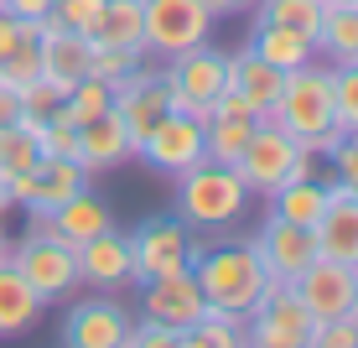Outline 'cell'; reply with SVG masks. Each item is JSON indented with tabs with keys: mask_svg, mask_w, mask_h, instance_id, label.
Segmentation results:
<instances>
[{
	"mask_svg": "<svg viewBox=\"0 0 358 348\" xmlns=\"http://www.w3.org/2000/svg\"><path fill=\"white\" fill-rule=\"evenodd\" d=\"M36 47H42V73L52 83H63L73 89L78 78H89V57H94V36L63 27L57 16L42 21V36H36Z\"/></svg>",
	"mask_w": 358,
	"mask_h": 348,
	"instance_id": "cell-20",
	"label": "cell"
},
{
	"mask_svg": "<svg viewBox=\"0 0 358 348\" xmlns=\"http://www.w3.org/2000/svg\"><path fill=\"white\" fill-rule=\"evenodd\" d=\"M197 42H213V11L203 0H145V53L177 57Z\"/></svg>",
	"mask_w": 358,
	"mask_h": 348,
	"instance_id": "cell-8",
	"label": "cell"
},
{
	"mask_svg": "<svg viewBox=\"0 0 358 348\" xmlns=\"http://www.w3.org/2000/svg\"><path fill=\"white\" fill-rule=\"evenodd\" d=\"M203 291H197L192 270H166V276H151L141 281V317H156V322H171V328L187 333L197 317H203Z\"/></svg>",
	"mask_w": 358,
	"mask_h": 348,
	"instance_id": "cell-17",
	"label": "cell"
},
{
	"mask_svg": "<svg viewBox=\"0 0 358 348\" xmlns=\"http://www.w3.org/2000/svg\"><path fill=\"white\" fill-rule=\"evenodd\" d=\"M353 317H358V286H353Z\"/></svg>",
	"mask_w": 358,
	"mask_h": 348,
	"instance_id": "cell-48",
	"label": "cell"
},
{
	"mask_svg": "<svg viewBox=\"0 0 358 348\" xmlns=\"http://www.w3.org/2000/svg\"><path fill=\"white\" fill-rule=\"evenodd\" d=\"M130 156H135V141H130L125 120H120L115 109H104V115H94V120L78 125V151H73V161H78L89 177H99V172H109V167H125Z\"/></svg>",
	"mask_w": 358,
	"mask_h": 348,
	"instance_id": "cell-19",
	"label": "cell"
},
{
	"mask_svg": "<svg viewBox=\"0 0 358 348\" xmlns=\"http://www.w3.org/2000/svg\"><path fill=\"white\" fill-rule=\"evenodd\" d=\"M260 120H275L280 130H291L296 141H306L317 156H327L332 146L348 135L338 125V109H332V68L322 63V57L291 68L286 83H280V99L270 104V115H260Z\"/></svg>",
	"mask_w": 358,
	"mask_h": 348,
	"instance_id": "cell-1",
	"label": "cell"
},
{
	"mask_svg": "<svg viewBox=\"0 0 358 348\" xmlns=\"http://www.w3.org/2000/svg\"><path fill=\"white\" fill-rule=\"evenodd\" d=\"M6 11L21 21H47L52 16V0H6Z\"/></svg>",
	"mask_w": 358,
	"mask_h": 348,
	"instance_id": "cell-43",
	"label": "cell"
},
{
	"mask_svg": "<svg viewBox=\"0 0 358 348\" xmlns=\"http://www.w3.org/2000/svg\"><path fill=\"white\" fill-rule=\"evenodd\" d=\"M166 78H171V109L208 125V104L229 89V53L213 42H197L187 53L166 57Z\"/></svg>",
	"mask_w": 358,
	"mask_h": 348,
	"instance_id": "cell-5",
	"label": "cell"
},
{
	"mask_svg": "<svg viewBox=\"0 0 358 348\" xmlns=\"http://www.w3.org/2000/svg\"><path fill=\"white\" fill-rule=\"evenodd\" d=\"M104 6H109V0H52V16L63 21V27H73V32L94 36L99 16H104Z\"/></svg>",
	"mask_w": 358,
	"mask_h": 348,
	"instance_id": "cell-37",
	"label": "cell"
},
{
	"mask_svg": "<svg viewBox=\"0 0 358 348\" xmlns=\"http://www.w3.org/2000/svg\"><path fill=\"white\" fill-rule=\"evenodd\" d=\"M317 57H322L327 68H348V63H358V0H322Z\"/></svg>",
	"mask_w": 358,
	"mask_h": 348,
	"instance_id": "cell-23",
	"label": "cell"
},
{
	"mask_svg": "<svg viewBox=\"0 0 358 348\" xmlns=\"http://www.w3.org/2000/svg\"><path fill=\"white\" fill-rule=\"evenodd\" d=\"M47 223H52V239H63L68 250H78L83 239H94V234L115 229V208L104 203L99 193H73L68 203H57L52 214H47Z\"/></svg>",
	"mask_w": 358,
	"mask_h": 348,
	"instance_id": "cell-22",
	"label": "cell"
},
{
	"mask_svg": "<svg viewBox=\"0 0 358 348\" xmlns=\"http://www.w3.org/2000/svg\"><path fill=\"white\" fill-rule=\"evenodd\" d=\"M130 250H135V286H141L151 276H166V270H187L197 239L177 214H151L130 229Z\"/></svg>",
	"mask_w": 358,
	"mask_h": 348,
	"instance_id": "cell-9",
	"label": "cell"
},
{
	"mask_svg": "<svg viewBox=\"0 0 358 348\" xmlns=\"http://www.w3.org/2000/svg\"><path fill=\"white\" fill-rule=\"evenodd\" d=\"M327 161H332V177H338L343 188H353V193H358V130L343 135V141L327 151Z\"/></svg>",
	"mask_w": 358,
	"mask_h": 348,
	"instance_id": "cell-41",
	"label": "cell"
},
{
	"mask_svg": "<svg viewBox=\"0 0 358 348\" xmlns=\"http://www.w3.org/2000/svg\"><path fill=\"white\" fill-rule=\"evenodd\" d=\"M125 348H182V328L171 322H156V317H130V343Z\"/></svg>",
	"mask_w": 358,
	"mask_h": 348,
	"instance_id": "cell-38",
	"label": "cell"
},
{
	"mask_svg": "<svg viewBox=\"0 0 358 348\" xmlns=\"http://www.w3.org/2000/svg\"><path fill=\"white\" fill-rule=\"evenodd\" d=\"M10 260H16V270L36 286V296H42L47 307L68 302V296L83 286V276H78V250H68V244L52 239V234H21V239L10 244Z\"/></svg>",
	"mask_w": 358,
	"mask_h": 348,
	"instance_id": "cell-7",
	"label": "cell"
},
{
	"mask_svg": "<svg viewBox=\"0 0 358 348\" xmlns=\"http://www.w3.org/2000/svg\"><path fill=\"white\" fill-rule=\"evenodd\" d=\"M135 156H141L151 172H162V177H182L187 167L203 161V120L182 115V109H166V115L141 135Z\"/></svg>",
	"mask_w": 358,
	"mask_h": 348,
	"instance_id": "cell-10",
	"label": "cell"
},
{
	"mask_svg": "<svg viewBox=\"0 0 358 348\" xmlns=\"http://www.w3.org/2000/svg\"><path fill=\"white\" fill-rule=\"evenodd\" d=\"M265 203H270L265 208L270 218H286V223H301V229H317V218H322V208H327V182L291 177V182H280Z\"/></svg>",
	"mask_w": 358,
	"mask_h": 348,
	"instance_id": "cell-25",
	"label": "cell"
},
{
	"mask_svg": "<svg viewBox=\"0 0 358 348\" xmlns=\"http://www.w3.org/2000/svg\"><path fill=\"white\" fill-rule=\"evenodd\" d=\"M312 348H358V317L343 312V317H327L312 328Z\"/></svg>",
	"mask_w": 358,
	"mask_h": 348,
	"instance_id": "cell-39",
	"label": "cell"
},
{
	"mask_svg": "<svg viewBox=\"0 0 358 348\" xmlns=\"http://www.w3.org/2000/svg\"><path fill=\"white\" fill-rule=\"evenodd\" d=\"M291 286H296V296H301L306 312H312L317 322H327V317L353 312V286H358V270H353V265H343V260L317 255L312 265H306L301 276L291 281Z\"/></svg>",
	"mask_w": 358,
	"mask_h": 348,
	"instance_id": "cell-16",
	"label": "cell"
},
{
	"mask_svg": "<svg viewBox=\"0 0 358 348\" xmlns=\"http://www.w3.org/2000/svg\"><path fill=\"white\" fill-rule=\"evenodd\" d=\"M0 6H6V0H0Z\"/></svg>",
	"mask_w": 358,
	"mask_h": 348,
	"instance_id": "cell-49",
	"label": "cell"
},
{
	"mask_svg": "<svg viewBox=\"0 0 358 348\" xmlns=\"http://www.w3.org/2000/svg\"><path fill=\"white\" fill-rule=\"evenodd\" d=\"M229 83L255 104V115H270V104L280 99L286 73H280L275 63H265L260 53H250V47H244V53H229Z\"/></svg>",
	"mask_w": 358,
	"mask_h": 348,
	"instance_id": "cell-24",
	"label": "cell"
},
{
	"mask_svg": "<svg viewBox=\"0 0 358 348\" xmlns=\"http://www.w3.org/2000/svg\"><path fill=\"white\" fill-rule=\"evenodd\" d=\"M31 78H42V47H36V42H21L16 53L0 63V83H10V89H27Z\"/></svg>",
	"mask_w": 358,
	"mask_h": 348,
	"instance_id": "cell-36",
	"label": "cell"
},
{
	"mask_svg": "<svg viewBox=\"0 0 358 348\" xmlns=\"http://www.w3.org/2000/svg\"><path fill=\"white\" fill-rule=\"evenodd\" d=\"M36 36H42V21H21V16H10V11L0 6V63H6L21 42H36Z\"/></svg>",
	"mask_w": 358,
	"mask_h": 348,
	"instance_id": "cell-40",
	"label": "cell"
},
{
	"mask_svg": "<svg viewBox=\"0 0 358 348\" xmlns=\"http://www.w3.org/2000/svg\"><path fill=\"white\" fill-rule=\"evenodd\" d=\"M208 120H260V115H255V104H250V99H244V94L229 83V89L218 94L213 104H208Z\"/></svg>",
	"mask_w": 358,
	"mask_h": 348,
	"instance_id": "cell-42",
	"label": "cell"
},
{
	"mask_svg": "<svg viewBox=\"0 0 358 348\" xmlns=\"http://www.w3.org/2000/svg\"><path fill=\"white\" fill-rule=\"evenodd\" d=\"M10 208H16V203H10V193H6V182H0V218H6V214H10Z\"/></svg>",
	"mask_w": 358,
	"mask_h": 348,
	"instance_id": "cell-46",
	"label": "cell"
},
{
	"mask_svg": "<svg viewBox=\"0 0 358 348\" xmlns=\"http://www.w3.org/2000/svg\"><path fill=\"white\" fill-rule=\"evenodd\" d=\"M63 94L68 89H63V83H52L47 73H42V78H31L27 89H21V120H47L57 104H63Z\"/></svg>",
	"mask_w": 358,
	"mask_h": 348,
	"instance_id": "cell-35",
	"label": "cell"
},
{
	"mask_svg": "<svg viewBox=\"0 0 358 348\" xmlns=\"http://www.w3.org/2000/svg\"><path fill=\"white\" fill-rule=\"evenodd\" d=\"M244 328H250V348H312L317 317L301 307L291 281H265V291L250 307Z\"/></svg>",
	"mask_w": 358,
	"mask_h": 348,
	"instance_id": "cell-6",
	"label": "cell"
},
{
	"mask_svg": "<svg viewBox=\"0 0 358 348\" xmlns=\"http://www.w3.org/2000/svg\"><path fill=\"white\" fill-rule=\"evenodd\" d=\"M250 135H255V120H208L203 125V156L224 161V167H239Z\"/></svg>",
	"mask_w": 358,
	"mask_h": 348,
	"instance_id": "cell-31",
	"label": "cell"
},
{
	"mask_svg": "<svg viewBox=\"0 0 358 348\" xmlns=\"http://www.w3.org/2000/svg\"><path fill=\"white\" fill-rule=\"evenodd\" d=\"M42 317L47 302L36 296V286L16 270L10 255H0V338H27Z\"/></svg>",
	"mask_w": 358,
	"mask_h": 348,
	"instance_id": "cell-21",
	"label": "cell"
},
{
	"mask_svg": "<svg viewBox=\"0 0 358 348\" xmlns=\"http://www.w3.org/2000/svg\"><path fill=\"white\" fill-rule=\"evenodd\" d=\"M42 161V141H36V120H10L0 125V182L27 177Z\"/></svg>",
	"mask_w": 358,
	"mask_h": 348,
	"instance_id": "cell-29",
	"label": "cell"
},
{
	"mask_svg": "<svg viewBox=\"0 0 358 348\" xmlns=\"http://www.w3.org/2000/svg\"><path fill=\"white\" fill-rule=\"evenodd\" d=\"M250 53H260L265 63H275L280 73H291V68H301V63H312L317 57V47L306 42L301 32H286V27H275V21H255V32H250Z\"/></svg>",
	"mask_w": 358,
	"mask_h": 348,
	"instance_id": "cell-26",
	"label": "cell"
},
{
	"mask_svg": "<svg viewBox=\"0 0 358 348\" xmlns=\"http://www.w3.org/2000/svg\"><path fill=\"white\" fill-rule=\"evenodd\" d=\"M94 42L109 47H141L145 53V0H109L94 27Z\"/></svg>",
	"mask_w": 358,
	"mask_h": 348,
	"instance_id": "cell-28",
	"label": "cell"
},
{
	"mask_svg": "<svg viewBox=\"0 0 358 348\" xmlns=\"http://www.w3.org/2000/svg\"><path fill=\"white\" fill-rule=\"evenodd\" d=\"M250 250L260 255V265H265L270 281H296L317 260V234L301 229V223H286V218L265 214V223L255 229V239H250Z\"/></svg>",
	"mask_w": 358,
	"mask_h": 348,
	"instance_id": "cell-14",
	"label": "cell"
},
{
	"mask_svg": "<svg viewBox=\"0 0 358 348\" xmlns=\"http://www.w3.org/2000/svg\"><path fill=\"white\" fill-rule=\"evenodd\" d=\"M234 172L244 177V188L255 197H270L291 177H317V151L306 141H296L291 130H280L275 120H255V135Z\"/></svg>",
	"mask_w": 358,
	"mask_h": 348,
	"instance_id": "cell-4",
	"label": "cell"
},
{
	"mask_svg": "<svg viewBox=\"0 0 358 348\" xmlns=\"http://www.w3.org/2000/svg\"><path fill=\"white\" fill-rule=\"evenodd\" d=\"M0 255H10V234H6V218H0Z\"/></svg>",
	"mask_w": 358,
	"mask_h": 348,
	"instance_id": "cell-47",
	"label": "cell"
},
{
	"mask_svg": "<svg viewBox=\"0 0 358 348\" xmlns=\"http://www.w3.org/2000/svg\"><path fill=\"white\" fill-rule=\"evenodd\" d=\"M141 63H145L141 47H109V42H94L89 73H94V78H104V83H120L130 68H141Z\"/></svg>",
	"mask_w": 358,
	"mask_h": 348,
	"instance_id": "cell-33",
	"label": "cell"
},
{
	"mask_svg": "<svg viewBox=\"0 0 358 348\" xmlns=\"http://www.w3.org/2000/svg\"><path fill=\"white\" fill-rule=\"evenodd\" d=\"M255 21H275L286 32H301L317 47V27H322V0H255Z\"/></svg>",
	"mask_w": 358,
	"mask_h": 348,
	"instance_id": "cell-30",
	"label": "cell"
},
{
	"mask_svg": "<svg viewBox=\"0 0 358 348\" xmlns=\"http://www.w3.org/2000/svg\"><path fill=\"white\" fill-rule=\"evenodd\" d=\"M187 270H192L208 307H224V312H239V317H250V307L260 302V291L270 281L260 255L250 250V239L244 244H208V250L197 244Z\"/></svg>",
	"mask_w": 358,
	"mask_h": 348,
	"instance_id": "cell-3",
	"label": "cell"
},
{
	"mask_svg": "<svg viewBox=\"0 0 358 348\" xmlns=\"http://www.w3.org/2000/svg\"><path fill=\"white\" fill-rule=\"evenodd\" d=\"M182 348H250V328H244L239 312L203 307V317L182 333Z\"/></svg>",
	"mask_w": 358,
	"mask_h": 348,
	"instance_id": "cell-27",
	"label": "cell"
},
{
	"mask_svg": "<svg viewBox=\"0 0 358 348\" xmlns=\"http://www.w3.org/2000/svg\"><path fill=\"white\" fill-rule=\"evenodd\" d=\"M312 234H317V255L343 260V265L358 270V193L343 188L338 177H327V208Z\"/></svg>",
	"mask_w": 358,
	"mask_h": 348,
	"instance_id": "cell-18",
	"label": "cell"
},
{
	"mask_svg": "<svg viewBox=\"0 0 358 348\" xmlns=\"http://www.w3.org/2000/svg\"><path fill=\"white\" fill-rule=\"evenodd\" d=\"M332 109L343 130H358V63L332 68Z\"/></svg>",
	"mask_w": 358,
	"mask_h": 348,
	"instance_id": "cell-34",
	"label": "cell"
},
{
	"mask_svg": "<svg viewBox=\"0 0 358 348\" xmlns=\"http://www.w3.org/2000/svg\"><path fill=\"white\" fill-rule=\"evenodd\" d=\"M177 182V193H171V214H177L187 229L197 234H218L229 229V223H239L244 214H250V188H244V177L234 167H224V161H197V167H187Z\"/></svg>",
	"mask_w": 358,
	"mask_h": 348,
	"instance_id": "cell-2",
	"label": "cell"
},
{
	"mask_svg": "<svg viewBox=\"0 0 358 348\" xmlns=\"http://www.w3.org/2000/svg\"><path fill=\"white\" fill-rule=\"evenodd\" d=\"M10 120H21V89L0 83V125H10Z\"/></svg>",
	"mask_w": 358,
	"mask_h": 348,
	"instance_id": "cell-45",
	"label": "cell"
},
{
	"mask_svg": "<svg viewBox=\"0 0 358 348\" xmlns=\"http://www.w3.org/2000/svg\"><path fill=\"white\" fill-rule=\"evenodd\" d=\"M78 276L94 291H125L135 286V250H130V229H104L94 239L78 244Z\"/></svg>",
	"mask_w": 358,
	"mask_h": 348,
	"instance_id": "cell-15",
	"label": "cell"
},
{
	"mask_svg": "<svg viewBox=\"0 0 358 348\" xmlns=\"http://www.w3.org/2000/svg\"><path fill=\"white\" fill-rule=\"evenodd\" d=\"M57 338L68 348H125L130 343V312L109 291L78 296L57 322Z\"/></svg>",
	"mask_w": 358,
	"mask_h": 348,
	"instance_id": "cell-11",
	"label": "cell"
},
{
	"mask_svg": "<svg viewBox=\"0 0 358 348\" xmlns=\"http://www.w3.org/2000/svg\"><path fill=\"white\" fill-rule=\"evenodd\" d=\"M89 188V172L78 167L73 156H42L27 177H10L6 193L16 208H27V214H52L57 203H68L73 193Z\"/></svg>",
	"mask_w": 358,
	"mask_h": 348,
	"instance_id": "cell-12",
	"label": "cell"
},
{
	"mask_svg": "<svg viewBox=\"0 0 358 348\" xmlns=\"http://www.w3.org/2000/svg\"><path fill=\"white\" fill-rule=\"evenodd\" d=\"M104 109H115V83H104V78H78L73 89L63 94V104H57V115L73 120V125H83V120H94V115H104Z\"/></svg>",
	"mask_w": 358,
	"mask_h": 348,
	"instance_id": "cell-32",
	"label": "cell"
},
{
	"mask_svg": "<svg viewBox=\"0 0 358 348\" xmlns=\"http://www.w3.org/2000/svg\"><path fill=\"white\" fill-rule=\"evenodd\" d=\"M203 6L213 11V21H224V16H250L255 0H203Z\"/></svg>",
	"mask_w": 358,
	"mask_h": 348,
	"instance_id": "cell-44",
	"label": "cell"
},
{
	"mask_svg": "<svg viewBox=\"0 0 358 348\" xmlns=\"http://www.w3.org/2000/svg\"><path fill=\"white\" fill-rule=\"evenodd\" d=\"M171 109V78H166V63L162 68H130L125 78L115 83V115L125 120V130H130V141L141 146V135L156 125Z\"/></svg>",
	"mask_w": 358,
	"mask_h": 348,
	"instance_id": "cell-13",
	"label": "cell"
}]
</instances>
